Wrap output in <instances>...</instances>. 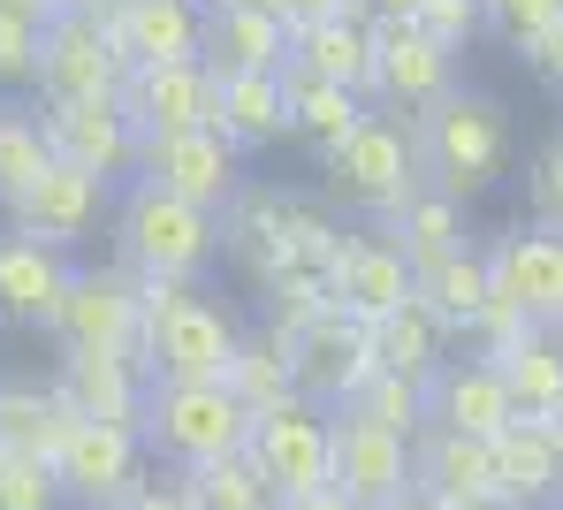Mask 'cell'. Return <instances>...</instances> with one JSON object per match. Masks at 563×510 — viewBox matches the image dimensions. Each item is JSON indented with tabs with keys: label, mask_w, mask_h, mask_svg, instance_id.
Returning <instances> with one entry per match:
<instances>
[{
	"label": "cell",
	"mask_w": 563,
	"mask_h": 510,
	"mask_svg": "<svg viewBox=\"0 0 563 510\" xmlns=\"http://www.w3.org/2000/svg\"><path fill=\"white\" fill-rule=\"evenodd\" d=\"M107 31L122 62H190L206 54V0H114Z\"/></svg>",
	"instance_id": "26"
},
{
	"label": "cell",
	"mask_w": 563,
	"mask_h": 510,
	"mask_svg": "<svg viewBox=\"0 0 563 510\" xmlns=\"http://www.w3.org/2000/svg\"><path fill=\"white\" fill-rule=\"evenodd\" d=\"M122 77H130V62H122V46H114V31H107L99 8H62V15H46L31 100H114Z\"/></svg>",
	"instance_id": "6"
},
{
	"label": "cell",
	"mask_w": 563,
	"mask_h": 510,
	"mask_svg": "<svg viewBox=\"0 0 563 510\" xmlns=\"http://www.w3.org/2000/svg\"><path fill=\"white\" fill-rule=\"evenodd\" d=\"M419 23L442 38V46H457L465 54L472 38L487 31V15H479V0H419Z\"/></svg>",
	"instance_id": "41"
},
{
	"label": "cell",
	"mask_w": 563,
	"mask_h": 510,
	"mask_svg": "<svg viewBox=\"0 0 563 510\" xmlns=\"http://www.w3.org/2000/svg\"><path fill=\"white\" fill-rule=\"evenodd\" d=\"M190 488H198V510H275L282 503L275 488H267V473L252 465V450L198 465V473H190Z\"/></svg>",
	"instance_id": "35"
},
{
	"label": "cell",
	"mask_w": 563,
	"mask_h": 510,
	"mask_svg": "<svg viewBox=\"0 0 563 510\" xmlns=\"http://www.w3.org/2000/svg\"><path fill=\"white\" fill-rule=\"evenodd\" d=\"M487 496L503 510H556L563 473H556L549 419H510V426L487 442Z\"/></svg>",
	"instance_id": "21"
},
{
	"label": "cell",
	"mask_w": 563,
	"mask_h": 510,
	"mask_svg": "<svg viewBox=\"0 0 563 510\" xmlns=\"http://www.w3.org/2000/svg\"><path fill=\"white\" fill-rule=\"evenodd\" d=\"M419 184H427V168H419V130H411V114H396V107H374L335 153H320V199L335 206L343 221H388Z\"/></svg>",
	"instance_id": "3"
},
{
	"label": "cell",
	"mask_w": 563,
	"mask_h": 510,
	"mask_svg": "<svg viewBox=\"0 0 563 510\" xmlns=\"http://www.w3.org/2000/svg\"><path fill=\"white\" fill-rule=\"evenodd\" d=\"M411 480H419L427 496H442V503L487 496V442L450 434V426H427V434L411 442Z\"/></svg>",
	"instance_id": "30"
},
{
	"label": "cell",
	"mask_w": 563,
	"mask_h": 510,
	"mask_svg": "<svg viewBox=\"0 0 563 510\" xmlns=\"http://www.w3.org/2000/svg\"><path fill=\"white\" fill-rule=\"evenodd\" d=\"M137 320H145V282L107 252V259H77L69 298L46 335L62 351H137Z\"/></svg>",
	"instance_id": "11"
},
{
	"label": "cell",
	"mask_w": 563,
	"mask_h": 510,
	"mask_svg": "<svg viewBox=\"0 0 563 510\" xmlns=\"http://www.w3.org/2000/svg\"><path fill=\"white\" fill-rule=\"evenodd\" d=\"M487 358H495V374H503L518 419H556L563 411V328L518 320L503 343H487Z\"/></svg>",
	"instance_id": "24"
},
{
	"label": "cell",
	"mask_w": 563,
	"mask_h": 510,
	"mask_svg": "<svg viewBox=\"0 0 563 510\" xmlns=\"http://www.w3.org/2000/svg\"><path fill=\"white\" fill-rule=\"evenodd\" d=\"M487 282L503 306H518L526 320H563V229L549 221H518L487 244Z\"/></svg>",
	"instance_id": "15"
},
{
	"label": "cell",
	"mask_w": 563,
	"mask_h": 510,
	"mask_svg": "<svg viewBox=\"0 0 563 510\" xmlns=\"http://www.w3.org/2000/svg\"><path fill=\"white\" fill-rule=\"evenodd\" d=\"M244 351V328L221 298L198 282H145V320H137V358L153 381H229Z\"/></svg>",
	"instance_id": "2"
},
{
	"label": "cell",
	"mask_w": 563,
	"mask_h": 510,
	"mask_svg": "<svg viewBox=\"0 0 563 510\" xmlns=\"http://www.w3.org/2000/svg\"><path fill=\"white\" fill-rule=\"evenodd\" d=\"M213 69H206V54H190V62H130V77H122V114L137 122V137H161V130H198V122H213Z\"/></svg>",
	"instance_id": "18"
},
{
	"label": "cell",
	"mask_w": 563,
	"mask_h": 510,
	"mask_svg": "<svg viewBox=\"0 0 563 510\" xmlns=\"http://www.w3.org/2000/svg\"><path fill=\"white\" fill-rule=\"evenodd\" d=\"M457 69H465V54L442 46L419 15L374 23V100L380 107H396V114H427L442 92H457Z\"/></svg>",
	"instance_id": "13"
},
{
	"label": "cell",
	"mask_w": 563,
	"mask_h": 510,
	"mask_svg": "<svg viewBox=\"0 0 563 510\" xmlns=\"http://www.w3.org/2000/svg\"><path fill=\"white\" fill-rule=\"evenodd\" d=\"M145 426L130 419H69V434L54 442V480L77 510L130 503V488L145 480Z\"/></svg>",
	"instance_id": "7"
},
{
	"label": "cell",
	"mask_w": 563,
	"mask_h": 510,
	"mask_svg": "<svg viewBox=\"0 0 563 510\" xmlns=\"http://www.w3.org/2000/svg\"><path fill=\"white\" fill-rule=\"evenodd\" d=\"M533 221L563 229V145H556V137H549L541 160H533Z\"/></svg>",
	"instance_id": "43"
},
{
	"label": "cell",
	"mask_w": 563,
	"mask_h": 510,
	"mask_svg": "<svg viewBox=\"0 0 563 510\" xmlns=\"http://www.w3.org/2000/svg\"><path fill=\"white\" fill-rule=\"evenodd\" d=\"M328 488H343L358 510L396 503L411 488V434H396V426L366 419L358 404H343L335 411V480Z\"/></svg>",
	"instance_id": "16"
},
{
	"label": "cell",
	"mask_w": 563,
	"mask_h": 510,
	"mask_svg": "<svg viewBox=\"0 0 563 510\" xmlns=\"http://www.w3.org/2000/svg\"><path fill=\"white\" fill-rule=\"evenodd\" d=\"M374 23H396V15H419V0H358Z\"/></svg>",
	"instance_id": "48"
},
{
	"label": "cell",
	"mask_w": 563,
	"mask_h": 510,
	"mask_svg": "<svg viewBox=\"0 0 563 510\" xmlns=\"http://www.w3.org/2000/svg\"><path fill=\"white\" fill-rule=\"evenodd\" d=\"M351 404L366 411V419H380V426H396V434H411V442L427 434V381H411V374H388L380 366Z\"/></svg>",
	"instance_id": "38"
},
{
	"label": "cell",
	"mask_w": 563,
	"mask_h": 510,
	"mask_svg": "<svg viewBox=\"0 0 563 510\" xmlns=\"http://www.w3.org/2000/svg\"><path fill=\"white\" fill-rule=\"evenodd\" d=\"M31 107H38V130H46L54 160H77L107 184L137 176V122L122 114V100H31Z\"/></svg>",
	"instance_id": "14"
},
{
	"label": "cell",
	"mask_w": 563,
	"mask_h": 510,
	"mask_svg": "<svg viewBox=\"0 0 563 510\" xmlns=\"http://www.w3.org/2000/svg\"><path fill=\"white\" fill-rule=\"evenodd\" d=\"M380 510H450V503H442V496H427V488H419V480H411V488H404V496H396V503H380Z\"/></svg>",
	"instance_id": "47"
},
{
	"label": "cell",
	"mask_w": 563,
	"mask_h": 510,
	"mask_svg": "<svg viewBox=\"0 0 563 510\" xmlns=\"http://www.w3.org/2000/svg\"><path fill=\"white\" fill-rule=\"evenodd\" d=\"M411 290H419V275H411V259L380 229H351L343 252L328 259V306H343L351 320H366V328H380Z\"/></svg>",
	"instance_id": "17"
},
{
	"label": "cell",
	"mask_w": 563,
	"mask_h": 510,
	"mask_svg": "<svg viewBox=\"0 0 563 510\" xmlns=\"http://www.w3.org/2000/svg\"><path fill=\"white\" fill-rule=\"evenodd\" d=\"M374 374H380L374 328H366V320H351L343 306H328V312H312L305 328H289V381H297V397L343 411L366 381H374Z\"/></svg>",
	"instance_id": "9"
},
{
	"label": "cell",
	"mask_w": 563,
	"mask_h": 510,
	"mask_svg": "<svg viewBox=\"0 0 563 510\" xmlns=\"http://www.w3.org/2000/svg\"><path fill=\"white\" fill-rule=\"evenodd\" d=\"M380 100H366V92H351V85H328V77H297L289 69V137L320 160V153H335L366 114H374Z\"/></svg>",
	"instance_id": "29"
},
{
	"label": "cell",
	"mask_w": 563,
	"mask_h": 510,
	"mask_svg": "<svg viewBox=\"0 0 563 510\" xmlns=\"http://www.w3.org/2000/svg\"><path fill=\"white\" fill-rule=\"evenodd\" d=\"M275 510H358V503H351L343 488H312V496H282Z\"/></svg>",
	"instance_id": "46"
},
{
	"label": "cell",
	"mask_w": 563,
	"mask_h": 510,
	"mask_svg": "<svg viewBox=\"0 0 563 510\" xmlns=\"http://www.w3.org/2000/svg\"><path fill=\"white\" fill-rule=\"evenodd\" d=\"M556 145H563V122H556Z\"/></svg>",
	"instance_id": "52"
},
{
	"label": "cell",
	"mask_w": 563,
	"mask_h": 510,
	"mask_svg": "<svg viewBox=\"0 0 563 510\" xmlns=\"http://www.w3.org/2000/svg\"><path fill=\"white\" fill-rule=\"evenodd\" d=\"M510 419H518V404H510V389H503V374H495L487 351L442 358V374L427 381V426H450V434H472V442H495Z\"/></svg>",
	"instance_id": "20"
},
{
	"label": "cell",
	"mask_w": 563,
	"mask_h": 510,
	"mask_svg": "<svg viewBox=\"0 0 563 510\" xmlns=\"http://www.w3.org/2000/svg\"><path fill=\"white\" fill-rule=\"evenodd\" d=\"M122 510H198V488H190L184 465H168V473H145Z\"/></svg>",
	"instance_id": "42"
},
{
	"label": "cell",
	"mask_w": 563,
	"mask_h": 510,
	"mask_svg": "<svg viewBox=\"0 0 563 510\" xmlns=\"http://www.w3.org/2000/svg\"><path fill=\"white\" fill-rule=\"evenodd\" d=\"M374 229L411 259V275H427L434 259H450V252L465 244V206L450 199V191H434V184H419V191L396 206L388 221H374Z\"/></svg>",
	"instance_id": "28"
},
{
	"label": "cell",
	"mask_w": 563,
	"mask_h": 510,
	"mask_svg": "<svg viewBox=\"0 0 563 510\" xmlns=\"http://www.w3.org/2000/svg\"><path fill=\"white\" fill-rule=\"evenodd\" d=\"M38 15H23V8H0V100H31V85H38Z\"/></svg>",
	"instance_id": "39"
},
{
	"label": "cell",
	"mask_w": 563,
	"mask_h": 510,
	"mask_svg": "<svg viewBox=\"0 0 563 510\" xmlns=\"http://www.w3.org/2000/svg\"><path fill=\"white\" fill-rule=\"evenodd\" d=\"M107 510H122V503H107Z\"/></svg>",
	"instance_id": "53"
},
{
	"label": "cell",
	"mask_w": 563,
	"mask_h": 510,
	"mask_svg": "<svg viewBox=\"0 0 563 510\" xmlns=\"http://www.w3.org/2000/svg\"><path fill=\"white\" fill-rule=\"evenodd\" d=\"M252 419L260 411L244 404L229 381H153L145 389V450L161 457V465H213V457H236L244 442H252Z\"/></svg>",
	"instance_id": "5"
},
{
	"label": "cell",
	"mask_w": 563,
	"mask_h": 510,
	"mask_svg": "<svg viewBox=\"0 0 563 510\" xmlns=\"http://www.w3.org/2000/svg\"><path fill=\"white\" fill-rule=\"evenodd\" d=\"M411 130H419L427 184L450 191L457 206H479L503 184V168H510V114H503V100H487L472 85L442 92L427 114H411Z\"/></svg>",
	"instance_id": "4"
},
{
	"label": "cell",
	"mask_w": 563,
	"mask_h": 510,
	"mask_svg": "<svg viewBox=\"0 0 563 510\" xmlns=\"http://www.w3.org/2000/svg\"><path fill=\"white\" fill-rule=\"evenodd\" d=\"M46 130H38V107H0V206L15 191H31L46 176Z\"/></svg>",
	"instance_id": "36"
},
{
	"label": "cell",
	"mask_w": 563,
	"mask_h": 510,
	"mask_svg": "<svg viewBox=\"0 0 563 510\" xmlns=\"http://www.w3.org/2000/svg\"><path fill=\"white\" fill-rule=\"evenodd\" d=\"M419 298L434 306V320H442L450 335H472L479 306L495 298V282H487V244H457L450 259H434V267L419 275Z\"/></svg>",
	"instance_id": "32"
},
{
	"label": "cell",
	"mask_w": 563,
	"mask_h": 510,
	"mask_svg": "<svg viewBox=\"0 0 563 510\" xmlns=\"http://www.w3.org/2000/svg\"><path fill=\"white\" fill-rule=\"evenodd\" d=\"M260 8H275L282 23L297 31V23H320V15H343V8H358V0H260Z\"/></svg>",
	"instance_id": "45"
},
{
	"label": "cell",
	"mask_w": 563,
	"mask_h": 510,
	"mask_svg": "<svg viewBox=\"0 0 563 510\" xmlns=\"http://www.w3.org/2000/svg\"><path fill=\"white\" fill-rule=\"evenodd\" d=\"M526 69H533V77H541V85L563 100V23H549V31L526 46Z\"/></svg>",
	"instance_id": "44"
},
{
	"label": "cell",
	"mask_w": 563,
	"mask_h": 510,
	"mask_svg": "<svg viewBox=\"0 0 563 510\" xmlns=\"http://www.w3.org/2000/svg\"><path fill=\"white\" fill-rule=\"evenodd\" d=\"M114 191H122V184H107V176L77 168V160H46V176L0 206V221H8V229H23V236H38V244L85 252L92 236H107Z\"/></svg>",
	"instance_id": "10"
},
{
	"label": "cell",
	"mask_w": 563,
	"mask_h": 510,
	"mask_svg": "<svg viewBox=\"0 0 563 510\" xmlns=\"http://www.w3.org/2000/svg\"><path fill=\"white\" fill-rule=\"evenodd\" d=\"M69 275H77V252L38 244L23 229H0V320L8 328H54Z\"/></svg>",
	"instance_id": "19"
},
{
	"label": "cell",
	"mask_w": 563,
	"mask_h": 510,
	"mask_svg": "<svg viewBox=\"0 0 563 510\" xmlns=\"http://www.w3.org/2000/svg\"><path fill=\"white\" fill-rule=\"evenodd\" d=\"M374 351H380V366H388V374L434 381V374H442V358H450V328H442V320H434V306L411 290V298H404V306L374 328Z\"/></svg>",
	"instance_id": "31"
},
{
	"label": "cell",
	"mask_w": 563,
	"mask_h": 510,
	"mask_svg": "<svg viewBox=\"0 0 563 510\" xmlns=\"http://www.w3.org/2000/svg\"><path fill=\"white\" fill-rule=\"evenodd\" d=\"M0 8H23V15H38V23H46V15H62L69 0H0Z\"/></svg>",
	"instance_id": "49"
},
{
	"label": "cell",
	"mask_w": 563,
	"mask_h": 510,
	"mask_svg": "<svg viewBox=\"0 0 563 510\" xmlns=\"http://www.w3.org/2000/svg\"><path fill=\"white\" fill-rule=\"evenodd\" d=\"M206 69L213 77L289 69V23L260 0H206Z\"/></svg>",
	"instance_id": "23"
},
{
	"label": "cell",
	"mask_w": 563,
	"mask_h": 510,
	"mask_svg": "<svg viewBox=\"0 0 563 510\" xmlns=\"http://www.w3.org/2000/svg\"><path fill=\"white\" fill-rule=\"evenodd\" d=\"M213 130L260 160L267 145L289 137V69H252V77H221L213 85Z\"/></svg>",
	"instance_id": "27"
},
{
	"label": "cell",
	"mask_w": 563,
	"mask_h": 510,
	"mask_svg": "<svg viewBox=\"0 0 563 510\" xmlns=\"http://www.w3.org/2000/svg\"><path fill=\"white\" fill-rule=\"evenodd\" d=\"M0 510H69L62 480H54V457L0 442Z\"/></svg>",
	"instance_id": "37"
},
{
	"label": "cell",
	"mask_w": 563,
	"mask_h": 510,
	"mask_svg": "<svg viewBox=\"0 0 563 510\" xmlns=\"http://www.w3.org/2000/svg\"><path fill=\"white\" fill-rule=\"evenodd\" d=\"M556 328H563V320H556Z\"/></svg>",
	"instance_id": "55"
},
{
	"label": "cell",
	"mask_w": 563,
	"mask_h": 510,
	"mask_svg": "<svg viewBox=\"0 0 563 510\" xmlns=\"http://www.w3.org/2000/svg\"><path fill=\"white\" fill-rule=\"evenodd\" d=\"M479 15H487V38L526 62V46H533L549 23H563V0H479Z\"/></svg>",
	"instance_id": "40"
},
{
	"label": "cell",
	"mask_w": 563,
	"mask_h": 510,
	"mask_svg": "<svg viewBox=\"0 0 563 510\" xmlns=\"http://www.w3.org/2000/svg\"><path fill=\"white\" fill-rule=\"evenodd\" d=\"M549 442H556V473H563V411L549 419Z\"/></svg>",
	"instance_id": "50"
},
{
	"label": "cell",
	"mask_w": 563,
	"mask_h": 510,
	"mask_svg": "<svg viewBox=\"0 0 563 510\" xmlns=\"http://www.w3.org/2000/svg\"><path fill=\"white\" fill-rule=\"evenodd\" d=\"M252 176V160L213 130V122H198V130H161V137H137V184H161V191H176L190 206H221L236 199V184Z\"/></svg>",
	"instance_id": "12"
},
{
	"label": "cell",
	"mask_w": 563,
	"mask_h": 510,
	"mask_svg": "<svg viewBox=\"0 0 563 510\" xmlns=\"http://www.w3.org/2000/svg\"><path fill=\"white\" fill-rule=\"evenodd\" d=\"M229 389H236L252 411L297 397V381H289V328L267 320L260 335H244V351H236V366H229Z\"/></svg>",
	"instance_id": "34"
},
{
	"label": "cell",
	"mask_w": 563,
	"mask_h": 510,
	"mask_svg": "<svg viewBox=\"0 0 563 510\" xmlns=\"http://www.w3.org/2000/svg\"><path fill=\"white\" fill-rule=\"evenodd\" d=\"M107 244L137 282H206L221 259V213L130 176L107 213Z\"/></svg>",
	"instance_id": "1"
},
{
	"label": "cell",
	"mask_w": 563,
	"mask_h": 510,
	"mask_svg": "<svg viewBox=\"0 0 563 510\" xmlns=\"http://www.w3.org/2000/svg\"><path fill=\"white\" fill-rule=\"evenodd\" d=\"M556 510H563V496H556Z\"/></svg>",
	"instance_id": "54"
},
{
	"label": "cell",
	"mask_w": 563,
	"mask_h": 510,
	"mask_svg": "<svg viewBox=\"0 0 563 510\" xmlns=\"http://www.w3.org/2000/svg\"><path fill=\"white\" fill-rule=\"evenodd\" d=\"M69 419H77V411L62 404L54 381H46V389H31V381H0V442L54 457V442L69 434Z\"/></svg>",
	"instance_id": "33"
},
{
	"label": "cell",
	"mask_w": 563,
	"mask_h": 510,
	"mask_svg": "<svg viewBox=\"0 0 563 510\" xmlns=\"http://www.w3.org/2000/svg\"><path fill=\"white\" fill-rule=\"evenodd\" d=\"M54 389H62V404L77 411V419H130L137 426L153 374H145L137 351H62Z\"/></svg>",
	"instance_id": "22"
},
{
	"label": "cell",
	"mask_w": 563,
	"mask_h": 510,
	"mask_svg": "<svg viewBox=\"0 0 563 510\" xmlns=\"http://www.w3.org/2000/svg\"><path fill=\"white\" fill-rule=\"evenodd\" d=\"M289 69H297V77L351 85V92L374 100V15H366V8H343V15L297 23V31H289Z\"/></svg>",
	"instance_id": "25"
},
{
	"label": "cell",
	"mask_w": 563,
	"mask_h": 510,
	"mask_svg": "<svg viewBox=\"0 0 563 510\" xmlns=\"http://www.w3.org/2000/svg\"><path fill=\"white\" fill-rule=\"evenodd\" d=\"M252 465L267 473L275 496H312L335 480V411L312 397H282L252 419Z\"/></svg>",
	"instance_id": "8"
},
{
	"label": "cell",
	"mask_w": 563,
	"mask_h": 510,
	"mask_svg": "<svg viewBox=\"0 0 563 510\" xmlns=\"http://www.w3.org/2000/svg\"><path fill=\"white\" fill-rule=\"evenodd\" d=\"M69 8H99V15H107V8H114V0H69Z\"/></svg>",
	"instance_id": "51"
}]
</instances>
